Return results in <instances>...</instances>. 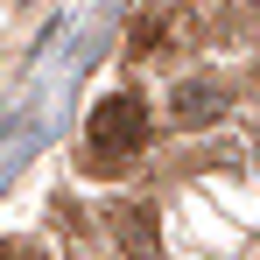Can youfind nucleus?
Here are the masks:
<instances>
[{
	"mask_svg": "<svg viewBox=\"0 0 260 260\" xmlns=\"http://www.w3.org/2000/svg\"><path fill=\"white\" fill-rule=\"evenodd\" d=\"M0 260H36V253H28V246H0Z\"/></svg>",
	"mask_w": 260,
	"mask_h": 260,
	"instance_id": "4",
	"label": "nucleus"
},
{
	"mask_svg": "<svg viewBox=\"0 0 260 260\" xmlns=\"http://www.w3.org/2000/svg\"><path fill=\"white\" fill-rule=\"evenodd\" d=\"M141 141H148V106H141L134 91H113V99L91 113V148H99V162H127V155H141Z\"/></svg>",
	"mask_w": 260,
	"mask_h": 260,
	"instance_id": "1",
	"label": "nucleus"
},
{
	"mask_svg": "<svg viewBox=\"0 0 260 260\" xmlns=\"http://www.w3.org/2000/svg\"><path fill=\"white\" fill-rule=\"evenodd\" d=\"M218 113H225V91H211V85H183V99L169 106L176 127H204V120H218Z\"/></svg>",
	"mask_w": 260,
	"mask_h": 260,
	"instance_id": "2",
	"label": "nucleus"
},
{
	"mask_svg": "<svg viewBox=\"0 0 260 260\" xmlns=\"http://www.w3.org/2000/svg\"><path fill=\"white\" fill-rule=\"evenodd\" d=\"M120 232H127L134 260H148V253H155V232H148V218H141V211H127V218H120Z\"/></svg>",
	"mask_w": 260,
	"mask_h": 260,
	"instance_id": "3",
	"label": "nucleus"
}]
</instances>
